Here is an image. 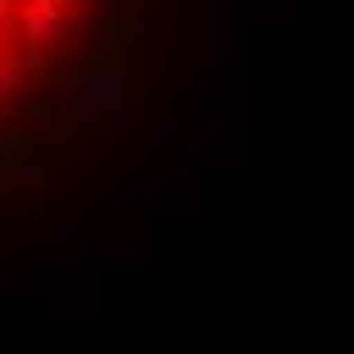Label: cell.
<instances>
[{"label":"cell","mask_w":354,"mask_h":354,"mask_svg":"<svg viewBox=\"0 0 354 354\" xmlns=\"http://www.w3.org/2000/svg\"><path fill=\"white\" fill-rule=\"evenodd\" d=\"M55 12H62V0H0V104L19 98L25 73L49 49L43 31L55 25Z\"/></svg>","instance_id":"cell-1"}]
</instances>
